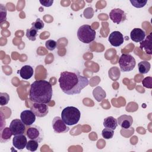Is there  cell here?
I'll return each instance as SVG.
<instances>
[{
    "label": "cell",
    "mask_w": 152,
    "mask_h": 152,
    "mask_svg": "<svg viewBox=\"0 0 152 152\" xmlns=\"http://www.w3.org/2000/svg\"><path fill=\"white\" fill-rule=\"evenodd\" d=\"M7 19V9L2 4H1V23Z\"/></svg>",
    "instance_id": "obj_30"
},
{
    "label": "cell",
    "mask_w": 152,
    "mask_h": 152,
    "mask_svg": "<svg viewBox=\"0 0 152 152\" xmlns=\"http://www.w3.org/2000/svg\"><path fill=\"white\" fill-rule=\"evenodd\" d=\"M151 64L149 62L146 61H141L138 64V68L140 73L145 74H147L150 69Z\"/></svg>",
    "instance_id": "obj_21"
},
{
    "label": "cell",
    "mask_w": 152,
    "mask_h": 152,
    "mask_svg": "<svg viewBox=\"0 0 152 152\" xmlns=\"http://www.w3.org/2000/svg\"><path fill=\"white\" fill-rule=\"evenodd\" d=\"M117 122L118 124H119L121 128L128 129L131 126L133 123V119L130 115H122L117 118Z\"/></svg>",
    "instance_id": "obj_15"
},
{
    "label": "cell",
    "mask_w": 152,
    "mask_h": 152,
    "mask_svg": "<svg viewBox=\"0 0 152 152\" xmlns=\"http://www.w3.org/2000/svg\"><path fill=\"white\" fill-rule=\"evenodd\" d=\"M56 42L53 40H48L45 43L46 48L49 50H53L56 48Z\"/></svg>",
    "instance_id": "obj_28"
},
{
    "label": "cell",
    "mask_w": 152,
    "mask_h": 152,
    "mask_svg": "<svg viewBox=\"0 0 152 152\" xmlns=\"http://www.w3.org/2000/svg\"><path fill=\"white\" fill-rule=\"evenodd\" d=\"M12 133L8 127H5L4 129L1 130L0 132V141L1 142H5L8 141L11 136L12 135Z\"/></svg>",
    "instance_id": "obj_20"
},
{
    "label": "cell",
    "mask_w": 152,
    "mask_h": 152,
    "mask_svg": "<svg viewBox=\"0 0 152 152\" xmlns=\"http://www.w3.org/2000/svg\"><path fill=\"white\" fill-rule=\"evenodd\" d=\"M26 135L30 140H36L39 143L41 142L44 138L42 129L40 126L35 125H31L27 129Z\"/></svg>",
    "instance_id": "obj_6"
},
{
    "label": "cell",
    "mask_w": 152,
    "mask_h": 152,
    "mask_svg": "<svg viewBox=\"0 0 152 152\" xmlns=\"http://www.w3.org/2000/svg\"><path fill=\"white\" fill-rule=\"evenodd\" d=\"M10 100V96L7 93H0V104L4 106L8 104Z\"/></svg>",
    "instance_id": "obj_26"
},
{
    "label": "cell",
    "mask_w": 152,
    "mask_h": 152,
    "mask_svg": "<svg viewBox=\"0 0 152 152\" xmlns=\"http://www.w3.org/2000/svg\"><path fill=\"white\" fill-rule=\"evenodd\" d=\"M114 135V131L112 129L106 128L102 130V135L105 139H111Z\"/></svg>",
    "instance_id": "obj_24"
},
{
    "label": "cell",
    "mask_w": 152,
    "mask_h": 152,
    "mask_svg": "<svg viewBox=\"0 0 152 152\" xmlns=\"http://www.w3.org/2000/svg\"><path fill=\"white\" fill-rule=\"evenodd\" d=\"M110 20L116 24H120L126 20V16L125 12L120 8H114L109 13Z\"/></svg>",
    "instance_id": "obj_10"
},
{
    "label": "cell",
    "mask_w": 152,
    "mask_h": 152,
    "mask_svg": "<svg viewBox=\"0 0 152 152\" xmlns=\"http://www.w3.org/2000/svg\"><path fill=\"white\" fill-rule=\"evenodd\" d=\"M103 126L105 128L115 130L118 126L117 119L113 116H108L104 119Z\"/></svg>",
    "instance_id": "obj_19"
},
{
    "label": "cell",
    "mask_w": 152,
    "mask_h": 152,
    "mask_svg": "<svg viewBox=\"0 0 152 152\" xmlns=\"http://www.w3.org/2000/svg\"><path fill=\"white\" fill-rule=\"evenodd\" d=\"M80 116V111L74 106H67L61 112V118L67 125H74L77 124Z\"/></svg>",
    "instance_id": "obj_3"
},
{
    "label": "cell",
    "mask_w": 152,
    "mask_h": 152,
    "mask_svg": "<svg viewBox=\"0 0 152 152\" xmlns=\"http://www.w3.org/2000/svg\"><path fill=\"white\" fill-rule=\"evenodd\" d=\"M142 86L147 88H152V77H147L144 78L142 81Z\"/></svg>",
    "instance_id": "obj_29"
},
{
    "label": "cell",
    "mask_w": 152,
    "mask_h": 152,
    "mask_svg": "<svg viewBox=\"0 0 152 152\" xmlns=\"http://www.w3.org/2000/svg\"><path fill=\"white\" fill-rule=\"evenodd\" d=\"M130 37L132 41L135 42H141L145 37V32L141 28H134L131 31Z\"/></svg>",
    "instance_id": "obj_14"
},
{
    "label": "cell",
    "mask_w": 152,
    "mask_h": 152,
    "mask_svg": "<svg viewBox=\"0 0 152 152\" xmlns=\"http://www.w3.org/2000/svg\"><path fill=\"white\" fill-rule=\"evenodd\" d=\"M77 37L80 41L88 44L93 42L96 38V31L88 24H84L77 30Z\"/></svg>",
    "instance_id": "obj_4"
},
{
    "label": "cell",
    "mask_w": 152,
    "mask_h": 152,
    "mask_svg": "<svg viewBox=\"0 0 152 152\" xmlns=\"http://www.w3.org/2000/svg\"><path fill=\"white\" fill-rule=\"evenodd\" d=\"M132 5L135 8H140L144 7L147 3V0H130Z\"/></svg>",
    "instance_id": "obj_25"
},
{
    "label": "cell",
    "mask_w": 152,
    "mask_h": 152,
    "mask_svg": "<svg viewBox=\"0 0 152 152\" xmlns=\"http://www.w3.org/2000/svg\"><path fill=\"white\" fill-rule=\"evenodd\" d=\"M52 128L55 133H65L69 130V126L65 124L59 116L55 117L52 120Z\"/></svg>",
    "instance_id": "obj_8"
},
{
    "label": "cell",
    "mask_w": 152,
    "mask_h": 152,
    "mask_svg": "<svg viewBox=\"0 0 152 152\" xmlns=\"http://www.w3.org/2000/svg\"><path fill=\"white\" fill-rule=\"evenodd\" d=\"M52 94V85L46 80H36L30 86L29 99L34 103L47 104L50 102Z\"/></svg>",
    "instance_id": "obj_2"
},
{
    "label": "cell",
    "mask_w": 152,
    "mask_h": 152,
    "mask_svg": "<svg viewBox=\"0 0 152 152\" xmlns=\"http://www.w3.org/2000/svg\"><path fill=\"white\" fill-rule=\"evenodd\" d=\"M39 2L43 6L46 7H49L52 5L53 3V0H40Z\"/></svg>",
    "instance_id": "obj_31"
},
{
    "label": "cell",
    "mask_w": 152,
    "mask_h": 152,
    "mask_svg": "<svg viewBox=\"0 0 152 152\" xmlns=\"http://www.w3.org/2000/svg\"><path fill=\"white\" fill-rule=\"evenodd\" d=\"M93 95L94 98L97 102H101L103 99H104L106 96V94L104 90L100 86L96 87L93 91Z\"/></svg>",
    "instance_id": "obj_18"
},
{
    "label": "cell",
    "mask_w": 152,
    "mask_h": 152,
    "mask_svg": "<svg viewBox=\"0 0 152 152\" xmlns=\"http://www.w3.org/2000/svg\"><path fill=\"white\" fill-rule=\"evenodd\" d=\"M37 30H36L34 27H31L26 30V37L31 41H34L36 39V37L37 36Z\"/></svg>",
    "instance_id": "obj_22"
},
{
    "label": "cell",
    "mask_w": 152,
    "mask_h": 152,
    "mask_svg": "<svg viewBox=\"0 0 152 152\" xmlns=\"http://www.w3.org/2000/svg\"><path fill=\"white\" fill-rule=\"evenodd\" d=\"M26 125L19 119H13L10 124V128L13 134V135H17L20 134H24L26 132Z\"/></svg>",
    "instance_id": "obj_7"
},
{
    "label": "cell",
    "mask_w": 152,
    "mask_h": 152,
    "mask_svg": "<svg viewBox=\"0 0 152 152\" xmlns=\"http://www.w3.org/2000/svg\"><path fill=\"white\" fill-rule=\"evenodd\" d=\"M39 147V142L33 140H30L28 141H27V145H26V149L30 151H35L37 150Z\"/></svg>",
    "instance_id": "obj_23"
},
{
    "label": "cell",
    "mask_w": 152,
    "mask_h": 152,
    "mask_svg": "<svg viewBox=\"0 0 152 152\" xmlns=\"http://www.w3.org/2000/svg\"><path fill=\"white\" fill-rule=\"evenodd\" d=\"M31 25H32V27H34L37 30L42 29L45 26V24L43 21L40 18H37L35 22H33L31 24Z\"/></svg>",
    "instance_id": "obj_27"
},
{
    "label": "cell",
    "mask_w": 152,
    "mask_h": 152,
    "mask_svg": "<svg viewBox=\"0 0 152 152\" xmlns=\"http://www.w3.org/2000/svg\"><path fill=\"white\" fill-rule=\"evenodd\" d=\"M36 115L31 110H24L20 114L21 121L26 125L30 126L36 121Z\"/></svg>",
    "instance_id": "obj_12"
},
{
    "label": "cell",
    "mask_w": 152,
    "mask_h": 152,
    "mask_svg": "<svg viewBox=\"0 0 152 152\" xmlns=\"http://www.w3.org/2000/svg\"><path fill=\"white\" fill-rule=\"evenodd\" d=\"M119 65L120 69L123 72H129L135 68L136 61L135 58L130 54L124 53L119 59Z\"/></svg>",
    "instance_id": "obj_5"
},
{
    "label": "cell",
    "mask_w": 152,
    "mask_h": 152,
    "mask_svg": "<svg viewBox=\"0 0 152 152\" xmlns=\"http://www.w3.org/2000/svg\"><path fill=\"white\" fill-rule=\"evenodd\" d=\"M62 91L68 95L79 94L88 85L89 81L85 76H82L79 71H63L58 80Z\"/></svg>",
    "instance_id": "obj_1"
},
{
    "label": "cell",
    "mask_w": 152,
    "mask_h": 152,
    "mask_svg": "<svg viewBox=\"0 0 152 152\" xmlns=\"http://www.w3.org/2000/svg\"><path fill=\"white\" fill-rule=\"evenodd\" d=\"M27 140L24 134L14 135L12 139V144L14 147L18 150H23L26 147Z\"/></svg>",
    "instance_id": "obj_13"
},
{
    "label": "cell",
    "mask_w": 152,
    "mask_h": 152,
    "mask_svg": "<svg viewBox=\"0 0 152 152\" xmlns=\"http://www.w3.org/2000/svg\"><path fill=\"white\" fill-rule=\"evenodd\" d=\"M18 72L22 78L24 80H28L33 75L34 69L30 65H26L22 66Z\"/></svg>",
    "instance_id": "obj_16"
},
{
    "label": "cell",
    "mask_w": 152,
    "mask_h": 152,
    "mask_svg": "<svg viewBox=\"0 0 152 152\" xmlns=\"http://www.w3.org/2000/svg\"><path fill=\"white\" fill-rule=\"evenodd\" d=\"M140 48L144 49L148 55H151V33L147 37V38L141 42Z\"/></svg>",
    "instance_id": "obj_17"
},
{
    "label": "cell",
    "mask_w": 152,
    "mask_h": 152,
    "mask_svg": "<svg viewBox=\"0 0 152 152\" xmlns=\"http://www.w3.org/2000/svg\"><path fill=\"white\" fill-rule=\"evenodd\" d=\"M30 110L39 118H42L46 116L49 112V107L45 103H34L31 105Z\"/></svg>",
    "instance_id": "obj_9"
},
{
    "label": "cell",
    "mask_w": 152,
    "mask_h": 152,
    "mask_svg": "<svg viewBox=\"0 0 152 152\" xmlns=\"http://www.w3.org/2000/svg\"><path fill=\"white\" fill-rule=\"evenodd\" d=\"M108 40L112 46L118 47L124 43V38L120 31H114L109 34Z\"/></svg>",
    "instance_id": "obj_11"
}]
</instances>
